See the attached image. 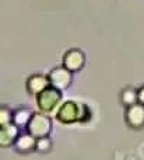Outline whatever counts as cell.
I'll use <instances>...</instances> for the list:
<instances>
[{"label":"cell","mask_w":144,"mask_h":160,"mask_svg":"<svg viewBox=\"0 0 144 160\" xmlns=\"http://www.w3.org/2000/svg\"><path fill=\"white\" fill-rule=\"evenodd\" d=\"M52 124L45 114H34L31 121L28 122V131L35 138H45L49 135Z\"/></svg>","instance_id":"cell-3"},{"label":"cell","mask_w":144,"mask_h":160,"mask_svg":"<svg viewBox=\"0 0 144 160\" xmlns=\"http://www.w3.org/2000/svg\"><path fill=\"white\" fill-rule=\"evenodd\" d=\"M84 53L78 49H72L64 56V68L69 70H78L84 65Z\"/></svg>","instance_id":"cell-6"},{"label":"cell","mask_w":144,"mask_h":160,"mask_svg":"<svg viewBox=\"0 0 144 160\" xmlns=\"http://www.w3.org/2000/svg\"><path fill=\"white\" fill-rule=\"evenodd\" d=\"M62 98V94L59 88L48 87L42 93L38 94V107L42 112H50L59 105Z\"/></svg>","instance_id":"cell-2"},{"label":"cell","mask_w":144,"mask_h":160,"mask_svg":"<svg viewBox=\"0 0 144 160\" xmlns=\"http://www.w3.org/2000/svg\"><path fill=\"white\" fill-rule=\"evenodd\" d=\"M126 121L132 128H142L144 125V104H133L128 108Z\"/></svg>","instance_id":"cell-5"},{"label":"cell","mask_w":144,"mask_h":160,"mask_svg":"<svg viewBox=\"0 0 144 160\" xmlns=\"http://www.w3.org/2000/svg\"><path fill=\"white\" fill-rule=\"evenodd\" d=\"M0 124H2V127L11 124V114L8 112L7 108H2V111H0Z\"/></svg>","instance_id":"cell-13"},{"label":"cell","mask_w":144,"mask_h":160,"mask_svg":"<svg viewBox=\"0 0 144 160\" xmlns=\"http://www.w3.org/2000/svg\"><path fill=\"white\" fill-rule=\"evenodd\" d=\"M50 145H52V142H50V139L48 136L38 138V141H36V150H39V152H48L50 149Z\"/></svg>","instance_id":"cell-12"},{"label":"cell","mask_w":144,"mask_h":160,"mask_svg":"<svg viewBox=\"0 0 144 160\" xmlns=\"http://www.w3.org/2000/svg\"><path fill=\"white\" fill-rule=\"evenodd\" d=\"M137 97H139V101L142 102V104H144V87L137 93Z\"/></svg>","instance_id":"cell-14"},{"label":"cell","mask_w":144,"mask_h":160,"mask_svg":"<svg viewBox=\"0 0 144 160\" xmlns=\"http://www.w3.org/2000/svg\"><path fill=\"white\" fill-rule=\"evenodd\" d=\"M87 108L83 104H77L74 101H67L59 108L58 119L63 124H72L76 121H83V115L87 114Z\"/></svg>","instance_id":"cell-1"},{"label":"cell","mask_w":144,"mask_h":160,"mask_svg":"<svg viewBox=\"0 0 144 160\" xmlns=\"http://www.w3.org/2000/svg\"><path fill=\"white\" fill-rule=\"evenodd\" d=\"M16 146L18 149V152H22V153H28L31 150L36 149L35 136H32L31 133H25V135L18 136L16 141Z\"/></svg>","instance_id":"cell-9"},{"label":"cell","mask_w":144,"mask_h":160,"mask_svg":"<svg viewBox=\"0 0 144 160\" xmlns=\"http://www.w3.org/2000/svg\"><path fill=\"white\" fill-rule=\"evenodd\" d=\"M17 135H18V129H17L16 124H8L2 127V131H0V143H2V146L6 148L8 145H11L17 139Z\"/></svg>","instance_id":"cell-8"},{"label":"cell","mask_w":144,"mask_h":160,"mask_svg":"<svg viewBox=\"0 0 144 160\" xmlns=\"http://www.w3.org/2000/svg\"><path fill=\"white\" fill-rule=\"evenodd\" d=\"M34 114L31 112L30 110H18L16 114H14L13 119H14V124L16 125H28V122L31 121Z\"/></svg>","instance_id":"cell-10"},{"label":"cell","mask_w":144,"mask_h":160,"mask_svg":"<svg viewBox=\"0 0 144 160\" xmlns=\"http://www.w3.org/2000/svg\"><path fill=\"white\" fill-rule=\"evenodd\" d=\"M49 83H50L49 78L42 76V75H35V76H31V78L28 79L27 88L31 94H39L49 87Z\"/></svg>","instance_id":"cell-7"},{"label":"cell","mask_w":144,"mask_h":160,"mask_svg":"<svg viewBox=\"0 0 144 160\" xmlns=\"http://www.w3.org/2000/svg\"><path fill=\"white\" fill-rule=\"evenodd\" d=\"M49 80L52 83L53 87L59 88V90H63L72 82V73H70L69 69L66 68H56L50 72L49 75Z\"/></svg>","instance_id":"cell-4"},{"label":"cell","mask_w":144,"mask_h":160,"mask_svg":"<svg viewBox=\"0 0 144 160\" xmlns=\"http://www.w3.org/2000/svg\"><path fill=\"white\" fill-rule=\"evenodd\" d=\"M123 102L125 104H128L129 107L130 105H133V104H136V101L139 100V97H137V93L136 91H133V90H126V91H123Z\"/></svg>","instance_id":"cell-11"}]
</instances>
